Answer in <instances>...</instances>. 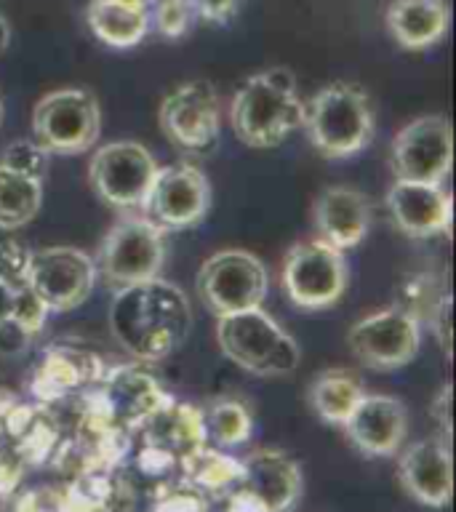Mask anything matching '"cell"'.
<instances>
[{"label":"cell","mask_w":456,"mask_h":512,"mask_svg":"<svg viewBox=\"0 0 456 512\" xmlns=\"http://www.w3.org/2000/svg\"><path fill=\"white\" fill-rule=\"evenodd\" d=\"M110 331L128 355L144 363H158L187 342L192 331V304L182 288L168 280H142L115 291Z\"/></svg>","instance_id":"6da1fadb"},{"label":"cell","mask_w":456,"mask_h":512,"mask_svg":"<svg viewBox=\"0 0 456 512\" xmlns=\"http://www.w3.org/2000/svg\"><path fill=\"white\" fill-rule=\"evenodd\" d=\"M232 131L254 150H272L304 123V102L296 94V75L270 67L251 75L230 104Z\"/></svg>","instance_id":"7a4b0ae2"},{"label":"cell","mask_w":456,"mask_h":512,"mask_svg":"<svg viewBox=\"0 0 456 512\" xmlns=\"http://www.w3.org/2000/svg\"><path fill=\"white\" fill-rule=\"evenodd\" d=\"M302 128L323 158H352L374 136V104L363 86L334 80L304 104Z\"/></svg>","instance_id":"3957f363"},{"label":"cell","mask_w":456,"mask_h":512,"mask_svg":"<svg viewBox=\"0 0 456 512\" xmlns=\"http://www.w3.org/2000/svg\"><path fill=\"white\" fill-rule=\"evenodd\" d=\"M216 339L227 358L254 376L294 374L302 360V350L286 328L264 307L222 315L216 326Z\"/></svg>","instance_id":"277c9868"},{"label":"cell","mask_w":456,"mask_h":512,"mask_svg":"<svg viewBox=\"0 0 456 512\" xmlns=\"http://www.w3.org/2000/svg\"><path fill=\"white\" fill-rule=\"evenodd\" d=\"M163 262L166 230L144 214L123 216L118 224H112L94 259L96 278H102L115 291L158 278Z\"/></svg>","instance_id":"5b68a950"},{"label":"cell","mask_w":456,"mask_h":512,"mask_svg":"<svg viewBox=\"0 0 456 512\" xmlns=\"http://www.w3.org/2000/svg\"><path fill=\"white\" fill-rule=\"evenodd\" d=\"M102 131V107L88 88H56L35 104L32 134L51 155L91 150Z\"/></svg>","instance_id":"8992f818"},{"label":"cell","mask_w":456,"mask_h":512,"mask_svg":"<svg viewBox=\"0 0 456 512\" xmlns=\"http://www.w3.org/2000/svg\"><path fill=\"white\" fill-rule=\"evenodd\" d=\"M163 134L179 152L211 155L222 139V102L211 80H187L171 88L160 102Z\"/></svg>","instance_id":"52a82bcc"},{"label":"cell","mask_w":456,"mask_h":512,"mask_svg":"<svg viewBox=\"0 0 456 512\" xmlns=\"http://www.w3.org/2000/svg\"><path fill=\"white\" fill-rule=\"evenodd\" d=\"M270 291L267 267L243 248H224L200 264L198 294L216 318L262 307Z\"/></svg>","instance_id":"ba28073f"},{"label":"cell","mask_w":456,"mask_h":512,"mask_svg":"<svg viewBox=\"0 0 456 512\" xmlns=\"http://www.w3.org/2000/svg\"><path fill=\"white\" fill-rule=\"evenodd\" d=\"M350 267L344 251L312 238L294 243L283 259V291L299 310H328L347 291Z\"/></svg>","instance_id":"9c48e42d"},{"label":"cell","mask_w":456,"mask_h":512,"mask_svg":"<svg viewBox=\"0 0 456 512\" xmlns=\"http://www.w3.org/2000/svg\"><path fill=\"white\" fill-rule=\"evenodd\" d=\"M158 168V160L144 144L120 139L94 152L88 176L96 195L107 206L120 211H142Z\"/></svg>","instance_id":"30bf717a"},{"label":"cell","mask_w":456,"mask_h":512,"mask_svg":"<svg viewBox=\"0 0 456 512\" xmlns=\"http://www.w3.org/2000/svg\"><path fill=\"white\" fill-rule=\"evenodd\" d=\"M27 286L48 312L78 310L96 286L94 256L72 246L38 248L30 254Z\"/></svg>","instance_id":"8fae6325"},{"label":"cell","mask_w":456,"mask_h":512,"mask_svg":"<svg viewBox=\"0 0 456 512\" xmlns=\"http://www.w3.org/2000/svg\"><path fill=\"white\" fill-rule=\"evenodd\" d=\"M422 323L400 307H384L360 318L347 334L352 355L374 371H398L419 352Z\"/></svg>","instance_id":"7c38bea8"},{"label":"cell","mask_w":456,"mask_h":512,"mask_svg":"<svg viewBox=\"0 0 456 512\" xmlns=\"http://www.w3.org/2000/svg\"><path fill=\"white\" fill-rule=\"evenodd\" d=\"M395 179L443 184L454 163V131L443 115H422L403 126L390 155Z\"/></svg>","instance_id":"4fadbf2b"},{"label":"cell","mask_w":456,"mask_h":512,"mask_svg":"<svg viewBox=\"0 0 456 512\" xmlns=\"http://www.w3.org/2000/svg\"><path fill=\"white\" fill-rule=\"evenodd\" d=\"M211 184L192 163H171L158 168L150 195L144 200V216L163 230H190L208 216Z\"/></svg>","instance_id":"5bb4252c"},{"label":"cell","mask_w":456,"mask_h":512,"mask_svg":"<svg viewBox=\"0 0 456 512\" xmlns=\"http://www.w3.org/2000/svg\"><path fill=\"white\" fill-rule=\"evenodd\" d=\"M88 395L110 422L128 432L139 430V424L171 398L155 376L136 366L104 368L102 379L88 387Z\"/></svg>","instance_id":"9a60e30c"},{"label":"cell","mask_w":456,"mask_h":512,"mask_svg":"<svg viewBox=\"0 0 456 512\" xmlns=\"http://www.w3.org/2000/svg\"><path fill=\"white\" fill-rule=\"evenodd\" d=\"M400 486L424 507H446L454 496L451 438L432 435L398 451Z\"/></svg>","instance_id":"2e32d148"},{"label":"cell","mask_w":456,"mask_h":512,"mask_svg":"<svg viewBox=\"0 0 456 512\" xmlns=\"http://www.w3.org/2000/svg\"><path fill=\"white\" fill-rule=\"evenodd\" d=\"M342 427L363 456H395L406 443L408 408L400 398L366 392Z\"/></svg>","instance_id":"e0dca14e"},{"label":"cell","mask_w":456,"mask_h":512,"mask_svg":"<svg viewBox=\"0 0 456 512\" xmlns=\"http://www.w3.org/2000/svg\"><path fill=\"white\" fill-rule=\"evenodd\" d=\"M387 208L395 227L408 238H435L451 232L454 200L443 184L395 179L387 190Z\"/></svg>","instance_id":"ac0fdd59"},{"label":"cell","mask_w":456,"mask_h":512,"mask_svg":"<svg viewBox=\"0 0 456 512\" xmlns=\"http://www.w3.org/2000/svg\"><path fill=\"white\" fill-rule=\"evenodd\" d=\"M302 467L280 448H259L240 459L238 488L248 491L267 512H288L302 496Z\"/></svg>","instance_id":"d6986e66"},{"label":"cell","mask_w":456,"mask_h":512,"mask_svg":"<svg viewBox=\"0 0 456 512\" xmlns=\"http://www.w3.org/2000/svg\"><path fill=\"white\" fill-rule=\"evenodd\" d=\"M104 374L102 360L94 352L54 344L43 352L38 366L32 371L30 390L40 403H62L75 392H86Z\"/></svg>","instance_id":"ffe728a7"},{"label":"cell","mask_w":456,"mask_h":512,"mask_svg":"<svg viewBox=\"0 0 456 512\" xmlns=\"http://www.w3.org/2000/svg\"><path fill=\"white\" fill-rule=\"evenodd\" d=\"M315 238L350 251L366 240L371 230V203L360 190L352 187H328L312 203Z\"/></svg>","instance_id":"44dd1931"},{"label":"cell","mask_w":456,"mask_h":512,"mask_svg":"<svg viewBox=\"0 0 456 512\" xmlns=\"http://www.w3.org/2000/svg\"><path fill=\"white\" fill-rule=\"evenodd\" d=\"M142 432L144 446L160 448L179 462L184 454H190L198 446H206V432H203V419H200V406L192 403H179L171 398L147 416L139 430Z\"/></svg>","instance_id":"7402d4cb"},{"label":"cell","mask_w":456,"mask_h":512,"mask_svg":"<svg viewBox=\"0 0 456 512\" xmlns=\"http://www.w3.org/2000/svg\"><path fill=\"white\" fill-rule=\"evenodd\" d=\"M451 11L446 0H392L387 8V30L400 48L424 51L448 32Z\"/></svg>","instance_id":"603a6c76"},{"label":"cell","mask_w":456,"mask_h":512,"mask_svg":"<svg viewBox=\"0 0 456 512\" xmlns=\"http://www.w3.org/2000/svg\"><path fill=\"white\" fill-rule=\"evenodd\" d=\"M363 395H366V387L350 368H326L312 376L310 387H307V400H310L312 411L323 422L336 424V427L347 422V416L355 411Z\"/></svg>","instance_id":"cb8c5ba5"},{"label":"cell","mask_w":456,"mask_h":512,"mask_svg":"<svg viewBox=\"0 0 456 512\" xmlns=\"http://www.w3.org/2000/svg\"><path fill=\"white\" fill-rule=\"evenodd\" d=\"M86 19L91 32L110 48L139 46L152 30L150 8L123 6L115 0H91Z\"/></svg>","instance_id":"d4e9b609"},{"label":"cell","mask_w":456,"mask_h":512,"mask_svg":"<svg viewBox=\"0 0 456 512\" xmlns=\"http://www.w3.org/2000/svg\"><path fill=\"white\" fill-rule=\"evenodd\" d=\"M200 419H203L208 446L222 448V451L243 446L254 432L251 408L240 398H232V395L208 400L206 406H200Z\"/></svg>","instance_id":"484cf974"},{"label":"cell","mask_w":456,"mask_h":512,"mask_svg":"<svg viewBox=\"0 0 456 512\" xmlns=\"http://www.w3.org/2000/svg\"><path fill=\"white\" fill-rule=\"evenodd\" d=\"M176 470L182 472L184 483H190L203 494H219V491H230L238 486L240 459L206 443L184 454Z\"/></svg>","instance_id":"4316f807"},{"label":"cell","mask_w":456,"mask_h":512,"mask_svg":"<svg viewBox=\"0 0 456 512\" xmlns=\"http://www.w3.org/2000/svg\"><path fill=\"white\" fill-rule=\"evenodd\" d=\"M40 206H43V182L0 163V227L19 230L38 216Z\"/></svg>","instance_id":"83f0119b"},{"label":"cell","mask_w":456,"mask_h":512,"mask_svg":"<svg viewBox=\"0 0 456 512\" xmlns=\"http://www.w3.org/2000/svg\"><path fill=\"white\" fill-rule=\"evenodd\" d=\"M198 22V11L192 0H152L150 6V27L163 38H184Z\"/></svg>","instance_id":"f1b7e54d"},{"label":"cell","mask_w":456,"mask_h":512,"mask_svg":"<svg viewBox=\"0 0 456 512\" xmlns=\"http://www.w3.org/2000/svg\"><path fill=\"white\" fill-rule=\"evenodd\" d=\"M0 163L11 171H19V174L30 176V179H38L43 182L51 168V152L43 147V144L32 136V139H16L3 150V158Z\"/></svg>","instance_id":"f546056e"},{"label":"cell","mask_w":456,"mask_h":512,"mask_svg":"<svg viewBox=\"0 0 456 512\" xmlns=\"http://www.w3.org/2000/svg\"><path fill=\"white\" fill-rule=\"evenodd\" d=\"M48 318V307L40 302L35 291H32L27 283L16 288V304H14V318H11V326L19 331V334L30 342L43 331Z\"/></svg>","instance_id":"4dcf8cb0"},{"label":"cell","mask_w":456,"mask_h":512,"mask_svg":"<svg viewBox=\"0 0 456 512\" xmlns=\"http://www.w3.org/2000/svg\"><path fill=\"white\" fill-rule=\"evenodd\" d=\"M30 248L16 238L14 230L0 227V280L22 286L27 283V267H30Z\"/></svg>","instance_id":"1f68e13d"},{"label":"cell","mask_w":456,"mask_h":512,"mask_svg":"<svg viewBox=\"0 0 456 512\" xmlns=\"http://www.w3.org/2000/svg\"><path fill=\"white\" fill-rule=\"evenodd\" d=\"M152 512H206V494L190 483H166L160 488Z\"/></svg>","instance_id":"d6a6232c"},{"label":"cell","mask_w":456,"mask_h":512,"mask_svg":"<svg viewBox=\"0 0 456 512\" xmlns=\"http://www.w3.org/2000/svg\"><path fill=\"white\" fill-rule=\"evenodd\" d=\"M451 307H454V296H451V286H446L435 310L430 312L432 334L438 339L440 350L446 352V358H451Z\"/></svg>","instance_id":"836d02e7"},{"label":"cell","mask_w":456,"mask_h":512,"mask_svg":"<svg viewBox=\"0 0 456 512\" xmlns=\"http://www.w3.org/2000/svg\"><path fill=\"white\" fill-rule=\"evenodd\" d=\"M198 19L211 24H227L232 16L238 14V8L243 0H192Z\"/></svg>","instance_id":"e575fe53"},{"label":"cell","mask_w":456,"mask_h":512,"mask_svg":"<svg viewBox=\"0 0 456 512\" xmlns=\"http://www.w3.org/2000/svg\"><path fill=\"white\" fill-rule=\"evenodd\" d=\"M451 398H454V390H451V384H446L440 395L432 400V419L440 424V435L443 438H451V432H454V422H451Z\"/></svg>","instance_id":"d590c367"},{"label":"cell","mask_w":456,"mask_h":512,"mask_svg":"<svg viewBox=\"0 0 456 512\" xmlns=\"http://www.w3.org/2000/svg\"><path fill=\"white\" fill-rule=\"evenodd\" d=\"M224 512H267L262 502H256L254 496L243 491V488H230L227 491V504H224Z\"/></svg>","instance_id":"8d00e7d4"},{"label":"cell","mask_w":456,"mask_h":512,"mask_svg":"<svg viewBox=\"0 0 456 512\" xmlns=\"http://www.w3.org/2000/svg\"><path fill=\"white\" fill-rule=\"evenodd\" d=\"M16 288L19 286L0 280V328L11 326V318H14V304H16Z\"/></svg>","instance_id":"74e56055"},{"label":"cell","mask_w":456,"mask_h":512,"mask_svg":"<svg viewBox=\"0 0 456 512\" xmlns=\"http://www.w3.org/2000/svg\"><path fill=\"white\" fill-rule=\"evenodd\" d=\"M8 46H11V24L3 14H0V56L6 54Z\"/></svg>","instance_id":"f35d334b"},{"label":"cell","mask_w":456,"mask_h":512,"mask_svg":"<svg viewBox=\"0 0 456 512\" xmlns=\"http://www.w3.org/2000/svg\"><path fill=\"white\" fill-rule=\"evenodd\" d=\"M115 3H123V6H134V8H150L152 0H115Z\"/></svg>","instance_id":"ab89813d"},{"label":"cell","mask_w":456,"mask_h":512,"mask_svg":"<svg viewBox=\"0 0 456 512\" xmlns=\"http://www.w3.org/2000/svg\"><path fill=\"white\" fill-rule=\"evenodd\" d=\"M6 406H8V403H6ZM6 406H0V414H3V408H6ZM0 443H3V422H0Z\"/></svg>","instance_id":"60d3db41"},{"label":"cell","mask_w":456,"mask_h":512,"mask_svg":"<svg viewBox=\"0 0 456 512\" xmlns=\"http://www.w3.org/2000/svg\"><path fill=\"white\" fill-rule=\"evenodd\" d=\"M0 123H3V102H0Z\"/></svg>","instance_id":"b9f144b4"}]
</instances>
